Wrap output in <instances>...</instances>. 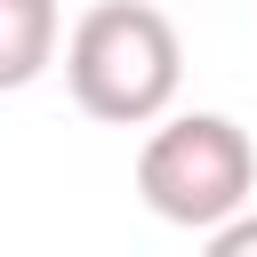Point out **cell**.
Returning a JSON list of instances; mask_svg holds the SVG:
<instances>
[{"mask_svg":"<svg viewBox=\"0 0 257 257\" xmlns=\"http://www.w3.org/2000/svg\"><path fill=\"white\" fill-rule=\"evenodd\" d=\"M249 193H257V145L225 112H161L153 137L137 145V201L161 225L217 233L225 217L249 209Z\"/></svg>","mask_w":257,"mask_h":257,"instance_id":"obj_2","label":"cell"},{"mask_svg":"<svg viewBox=\"0 0 257 257\" xmlns=\"http://www.w3.org/2000/svg\"><path fill=\"white\" fill-rule=\"evenodd\" d=\"M201 257H257V209L225 217V225L209 233V249H201Z\"/></svg>","mask_w":257,"mask_h":257,"instance_id":"obj_4","label":"cell"},{"mask_svg":"<svg viewBox=\"0 0 257 257\" xmlns=\"http://www.w3.org/2000/svg\"><path fill=\"white\" fill-rule=\"evenodd\" d=\"M56 40H64L56 0H0V96L32 88L56 64Z\"/></svg>","mask_w":257,"mask_h":257,"instance_id":"obj_3","label":"cell"},{"mask_svg":"<svg viewBox=\"0 0 257 257\" xmlns=\"http://www.w3.org/2000/svg\"><path fill=\"white\" fill-rule=\"evenodd\" d=\"M185 40L153 0H96L64 32V88L104 128H153L177 104Z\"/></svg>","mask_w":257,"mask_h":257,"instance_id":"obj_1","label":"cell"}]
</instances>
